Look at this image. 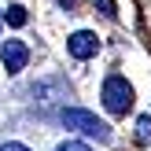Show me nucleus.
Segmentation results:
<instances>
[{"label": "nucleus", "mask_w": 151, "mask_h": 151, "mask_svg": "<svg viewBox=\"0 0 151 151\" xmlns=\"http://www.w3.org/2000/svg\"><path fill=\"white\" fill-rule=\"evenodd\" d=\"M59 118H63V125H66V129L81 133V137H92V140H100V144H107V140H111L107 122H100L92 111H81V107H63V114H59Z\"/></svg>", "instance_id": "1"}, {"label": "nucleus", "mask_w": 151, "mask_h": 151, "mask_svg": "<svg viewBox=\"0 0 151 151\" xmlns=\"http://www.w3.org/2000/svg\"><path fill=\"white\" fill-rule=\"evenodd\" d=\"M100 100H103V107H107L111 114H129L133 111V85L122 74H111V78L103 81V88H100Z\"/></svg>", "instance_id": "2"}, {"label": "nucleus", "mask_w": 151, "mask_h": 151, "mask_svg": "<svg viewBox=\"0 0 151 151\" xmlns=\"http://www.w3.org/2000/svg\"><path fill=\"white\" fill-rule=\"evenodd\" d=\"M0 63H4L7 74L26 70V63H29V48H26L22 41H4V44H0Z\"/></svg>", "instance_id": "3"}, {"label": "nucleus", "mask_w": 151, "mask_h": 151, "mask_svg": "<svg viewBox=\"0 0 151 151\" xmlns=\"http://www.w3.org/2000/svg\"><path fill=\"white\" fill-rule=\"evenodd\" d=\"M66 52H70L74 59H92L96 52H100V37L88 33V29H78V33L66 37Z\"/></svg>", "instance_id": "4"}, {"label": "nucleus", "mask_w": 151, "mask_h": 151, "mask_svg": "<svg viewBox=\"0 0 151 151\" xmlns=\"http://www.w3.org/2000/svg\"><path fill=\"white\" fill-rule=\"evenodd\" d=\"M4 19L11 22V26H26V7H22V4H11L4 11Z\"/></svg>", "instance_id": "5"}, {"label": "nucleus", "mask_w": 151, "mask_h": 151, "mask_svg": "<svg viewBox=\"0 0 151 151\" xmlns=\"http://www.w3.org/2000/svg\"><path fill=\"white\" fill-rule=\"evenodd\" d=\"M137 137L144 140V144L151 140V114H140V118H137Z\"/></svg>", "instance_id": "6"}, {"label": "nucleus", "mask_w": 151, "mask_h": 151, "mask_svg": "<svg viewBox=\"0 0 151 151\" xmlns=\"http://www.w3.org/2000/svg\"><path fill=\"white\" fill-rule=\"evenodd\" d=\"M55 151H92L88 144H81V140H66V144H59Z\"/></svg>", "instance_id": "7"}, {"label": "nucleus", "mask_w": 151, "mask_h": 151, "mask_svg": "<svg viewBox=\"0 0 151 151\" xmlns=\"http://www.w3.org/2000/svg\"><path fill=\"white\" fill-rule=\"evenodd\" d=\"M96 4H100V7H103V15H111V19H114V15H118V7H114V0H96Z\"/></svg>", "instance_id": "8"}, {"label": "nucleus", "mask_w": 151, "mask_h": 151, "mask_svg": "<svg viewBox=\"0 0 151 151\" xmlns=\"http://www.w3.org/2000/svg\"><path fill=\"white\" fill-rule=\"evenodd\" d=\"M0 151H29V147L19 144V140H7V144H0Z\"/></svg>", "instance_id": "9"}, {"label": "nucleus", "mask_w": 151, "mask_h": 151, "mask_svg": "<svg viewBox=\"0 0 151 151\" xmlns=\"http://www.w3.org/2000/svg\"><path fill=\"white\" fill-rule=\"evenodd\" d=\"M0 22H4V11H0Z\"/></svg>", "instance_id": "10"}]
</instances>
